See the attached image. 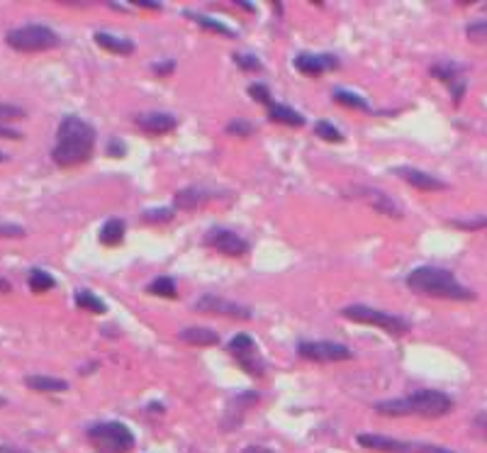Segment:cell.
<instances>
[{"label": "cell", "mask_w": 487, "mask_h": 453, "mask_svg": "<svg viewBox=\"0 0 487 453\" xmlns=\"http://www.w3.org/2000/svg\"><path fill=\"white\" fill-rule=\"evenodd\" d=\"M27 283H30L32 293H46V290H52L57 285V280L52 278V273H46L41 268H32Z\"/></svg>", "instance_id": "484cf974"}, {"label": "cell", "mask_w": 487, "mask_h": 453, "mask_svg": "<svg viewBox=\"0 0 487 453\" xmlns=\"http://www.w3.org/2000/svg\"><path fill=\"white\" fill-rule=\"evenodd\" d=\"M10 288H12V285L8 283L6 278H0V293H10Z\"/></svg>", "instance_id": "7bdbcfd3"}, {"label": "cell", "mask_w": 487, "mask_h": 453, "mask_svg": "<svg viewBox=\"0 0 487 453\" xmlns=\"http://www.w3.org/2000/svg\"><path fill=\"white\" fill-rule=\"evenodd\" d=\"M0 137H3V139H22V132L10 129V127H0Z\"/></svg>", "instance_id": "74e56055"}, {"label": "cell", "mask_w": 487, "mask_h": 453, "mask_svg": "<svg viewBox=\"0 0 487 453\" xmlns=\"http://www.w3.org/2000/svg\"><path fill=\"white\" fill-rule=\"evenodd\" d=\"M453 409V400L441 390H414L407 397H395V400L375 402V412L383 417H446Z\"/></svg>", "instance_id": "7a4b0ae2"}, {"label": "cell", "mask_w": 487, "mask_h": 453, "mask_svg": "<svg viewBox=\"0 0 487 453\" xmlns=\"http://www.w3.org/2000/svg\"><path fill=\"white\" fill-rule=\"evenodd\" d=\"M472 424H475V427L480 429V432L487 436V412H480V414H475V419H472Z\"/></svg>", "instance_id": "f35d334b"}, {"label": "cell", "mask_w": 487, "mask_h": 453, "mask_svg": "<svg viewBox=\"0 0 487 453\" xmlns=\"http://www.w3.org/2000/svg\"><path fill=\"white\" fill-rule=\"evenodd\" d=\"M334 103L344 105V108H351V110H363V113L370 110L363 95L354 93V90H334Z\"/></svg>", "instance_id": "d4e9b609"}, {"label": "cell", "mask_w": 487, "mask_h": 453, "mask_svg": "<svg viewBox=\"0 0 487 453\" xmlns=\"http://www.w3.org/2000/svg\"><path fill=\"white\" fill-rule=\"evenodd\" d=\"M25 385L35 392H54V395H61V392L68 390L66 380H61V378H52V376H27Z\"/></svg>", "instance_id": "d6986e66"}, {"label": "cell", "mask_w": 487, "mask_h": 453, "mask_svg": "<svg viewBox=\"0 0 487 453\" xmlns=\"http://www.w3.org/2000/svg\"><path fill=\"white\" fill-rule=\"evenodd\" d=\"M27 113L20 105H10V103H0V127H6L8 122H20L25 119Z\"/></svg>", "instance_id": "f1b7e54d"}, {"label": "cell", "mask_w": 487, "mask_h": 453, "mask_svg": "<svg viewBox=\"0 0 487 453\" xmlns=\"http://www.w3.org/2000/svg\"><path fill=\"white\" fill-rule=\"evenodd\" d=\"M295 71L305 73V76H322L327 71H336L338 68V59L334 54H309V52H303L295 57L292 61Z\"/></svg>", "instance_id": "5bb4252c"}, {"label": "cell", "mask_w": 487, "mask_h": 453, "mask_svg": "<svg viewBox=\"0 0 487 453\" xmlns=\"http://www.w3.org/2000/svg\"><path fill=\"white\" fill-rule=\"evenodd\" d=\"M195 309L202 314H217V317H229V320H251L254 314L247 305L231 302V300L217 298V295H202L195 302Z\"/></svg>", "instance_id": "9c48e42d"}, {"label": "cell", "mask_w": 487, "mask_h": 453, "mask_svg": "<svg viewBox=\"0 0 487 453\" xmlns=\"http://www.w3.org/2000/svg\"><path fill=\"white\" fill-rule=\"evenodd\" d=\"M0 237L22 239V237H25V226H20V224H0Z\"/></svg>", "instance_id": "e575fe53"}, {"label": "cell", "mask_w": 487, "mask_h": 453, "mask_svg": "<svg viewBox=\"0 0 487 453\" xmlns=\"http://www.w3.org/2000/svg\"><path fill=\"white\" fill-rule=\"evenodd\" d=\"M146 293L156 295V298H169V300H175L178 298V288H175V280H171L169 276H161L156 278L154 283L146 288Z\"/></svg>", "instance_id": "4316f807"}, {"label": "cell", "mask_w": 487, "mask_h": 453, "mask_svg": "<svg viewBox=\"0 0 487 453\" xmlns=\"http://www.w3.org/2000/svg\"><path fill=\"white\" fill-rule=\"evenodd\" d=\"M314 132H317L319 139L332 142V144H341V142H344V134L338 132L332 122H327V119H319V122L314 124Z\"/></svg>", "instance_id": "83f0119b"}, {"label": "cell", "mask_w": 487, "mask_h": 453, "mask_svg": "<svg viewBox=\"0 0 487 453\" xmlns=\"http://www.w3.org/2000/svg\"><path fill=\"white\" fill-rule=\"evenodd\" d=\"M86 436L95 453H132L134 443H137L132 429L122 422L93 424V427H88Z\"/></svg>", "instance_id": "277c9868"}, {"label": "cell", "mask_w": 487, "mask_h": 453, "mask_svg": "<svg viewBox=\"0 0 487 453\" xmlns=\"http://www.w3.org/2000/svg\"><path fill=\"white\" fill-rule=\"evenodd\" d=\"M298 356L312 363H338L354 358V351L336 341H303L298 344Z\"/></svg>", "instance_id": "ba28073f"}, {"label": "cell", "mask_w": 487, "mask_h": 453, "mask_svg": "<svg viewBox=\"0 0 487 453\" xmlns=\"http://www.w3.org/2000/svg\"><path fill=\"white\" fill-rule=\"evenodd\" d=\"M205 244H210L212 249H217L220 253H225V256H247L249 253V242L247 239H241L239 234L229 232V229H220V226H215V229H210L205 237Z\"/></svg>", "instance_id": "8fae6325"}, {"label": "cell", "mask_w": 487, "mask_h": 453, "mask_svg": "<svg viewBox=\"0 0 487 453\" xmlns=\"http://www.w3.org/2000/svg\"><path fill=\"white\" fill-rule=\"evenodd\" d=\"M431 76L436 81H441L443 86H448L451 90L453 105H461L463 95H466V73H463V66H458L456 61H436L431 66Z\"/></svg>", "instance_id": "30bf717a"}, {"label": "cell", "mask_w": 487, "mask_h": 453, "mask_svg": "<svg viewBox=\"0 0 487 453\" xmlns=\"http://www.w3.org/2000/svg\"><path fill=\"white\" fill-rule=\"evenodd\" d=\"M8 47L15 49V52L25 54H37V52H49V49H57L61 44L59 35L46 25H25L10 30L6 35Z\"/></svg>", "instance_id": "8992f818"}, {"label": "cell", "mask_w": 487, "mask_h": 453, "mask_svg": "<svg viewBox=\"0 0 487 453\" xmlns=\"http://www.w3.org/2000/svg\"><path fill=\"white\" fill-rule=\"evenodd\" d=\"M268 117L278 124H285V127H303L305 124V117L298 110L287 108V105H278V103H273L271 108H268Z\"/></svg>", "instance_id": "44dd1931"}, {"label": "cell", "mask_w": 487, "mask_h": 453, "mask_svg": "<svg viewBox=\"0 0 487 453\" xmlns=\"http://www.w3.org/2000/svg\"><path fill=\"white\" fill-rule=\"evenodd\" d=\"M205 202H207V193L202 191V188H183V191H178L173 197L175 210H185V212L198 210V207H202Z\"/></svg>", "instance_id": "ac0fdd59"}, {"label": "cell", "mask_w": 487, "mask_h": 453, "mask_svg": "<svg viewBox=\"0 0 487 453\" xmlns=\"http://www.w3.org/2000/svg\"><path fill=\"white\" fill-rule=\"evenodd\" d=\"M407 288L417 295H426V298H439V300H453V302H472L475 293L466 285L456 280V276L446 268L436 266H421L414 268L407 276Z\"/></svg>", "instance_id": "3957f363"}, {"label": "cell", "mask_w": 487, "mask_h": 453, "mask_svg": "<svg viewBox=\"0 0 487 453\" xmlns=\"http://www.w3.org/2000/svg\"><path fill=\"white\" fill-rule=\"evenodd\" d=\"M234 64L241 68V71H251V73H256L263 68V64L258 61L254 54H234Z\"/></svg>", "instance_id": "4dcf8cb0"}, {"label": "cell", "mask_w": 487, "mask_h": 453, "mask_svg": "<svg viewBox=\"0 0 487 453\" xmlns=\"http://www.w3.org/2000/svg\"><path fill=\"white\" fill-rule=\"evenodd\" d=\"M356 441H359V446L368 448V451H378V453H419V443L380 436V434H359Z\"/></svg>", "instance_id": "7c38bea8"}, {"label": "cell", "mask_w": 487, "mask_h": 453, "mask_svg": "<svg viewBox=\"0 0 487 453\" xmlns=\"http://www.w3.org/2000/svg\"><path fill=\"white\" fill-rule=\"evenodd\" d=\"M359 193L375 212H380V215H388V217H392V220H402V217H405V212L397 207V202L392 200L388 193L375 191V188H361Z\"/></svg>", "instance_id": "2e32d148"}, {"label": "cell", "mask_w": 487, "mask_h": 453, "mask_svg": "<svg viewBox=\"0 0 487 453\" xmlns=\"http://www.w3.org/2000/svg\"><path fill=\"white\" fill-rule=\"evenodd\" d=\"M171 220H173V210L171 207H156V210L142 212V222H146V224H166Z\"/></svg>", "instance_id": "f546056e"}, {"label": "cell", "mask_w": 487, "mask_h": 453, "mask_svg": "<svg viewBox=\"0 0 487 453\" xmlns=\"http://www.w3.org/2000/svg\"><path fill=\"white\" fill-rule=\"evenodd\" d=\"M124 222L122 220H110L103 224V229H100V244H105V247H117V244L124 242Z\"/></svg>", "instance_id": "7402d4cb"}, {"label": "cell", "mask_w": 487, "mask_h": 453, "mask_svg": "<svg viewBox=\"0 0 487 453\" xmlns=\"http://www.w3.org/2000/svg\"><path fill=\"white\" fill-rule=\"evenodd\" d=\"M451 226H456V229H466V232H475V229H485L487 217H475V220H451Z\"/></svg>", "instance_id": "836d02e7"}, {"label": "cell", "mask_w": 487, "mask_h": 453, "mask_svg": "<svg viewBox=\"0 0 487 453\" xmlns=\"http://www.w3.org/2000/svg\"><path fill=\"white\" fill-rule=\"evenodd\" d=\"M341 317L349 322H356V325L378 327V329L388 331L390 336H405L412 331L410 320L397 317V314L383 312V309L368 307V305H349V307L341 309Z\"/></svg>", "instance_id": "5b68a950"}, {"label": "cell", "mask_w": 487, "mask_h": 453, "mask_svg": "<svg viewBox=\"0 0 487 453\" xmlns=\"http://www.w3.org/2000/svg\"><path fill=\"white\" fill-rule=\"evenodd\" d=\"M73 300H76V307L86 309V312H93V314L108 312V305L97 298L95 293H90V290H78V293L73 295Z\"/></svg>", "instance_id": "cb8c5ba5"}, {"label": "cell", "mask_w": 487, "mask_h": 453, "mask_svg": "<svg viewBox=\"0 0 487 453\" xmlns=\"http://www.w3.org/2000/svg\"><path fill=\"white\" fill-rule=\"evenodd\" d=\"M95 149V127L78 115H66L59 122L57 144L52 149V161L59 168H76L93 159Z\"/></svg>", "instance_id": "6da1fadb"}, {"label": "cell", "mask_w": 487, "mask_h": 453, "mask_svg": "<svg viewBox=\"0 0 487 453\" xmlns=\"http://www.w3.org/2000/svg\"><path fill=\"white\" fill-rule=\"evenodd\" d=\"M95 44L100 49L110 54H120V57H129L134 52V41L127 39V37H117V35H110V32H95L93 35Z\"/></svg>", "instance_id": "e0dca14e"}, {"label": "cell", "mask_w": 487, "mask_h": 453, "mask_svg": "<svg viewBox=\"0 0 487 453\" xmlns=\"http://www.w3.org/2000/svg\"><path fill=\"white\" fill-rule=\"evenodd\" d=\"M180 339L190 346H217L220 344V334L215 329H207V327H188V329L180 331Z\"/></svg>", "instance_id": "ffe728a7"}, {"label": "cell", "mask_w": 487, "mask_h": 453, "mask_svg": "<svg viewBox=\"0 0 487 453\" xmlns=\"http://www.w3.org/2000/svg\"><path fill=\"white\" fill-rule=\"evenodd\" d=\"M254 132H256V127L247 119H231L227 124V134H234V137H251Z\"/></svg>", "instance_id": "1f68e13d"}, {"label": "cell", "mask_w": 487, "mask_h": 453, "mask_svg": "<svg viewBox=\"0 0 487 453\" xmlns=\"http://www.w3.org/2000/svg\"><path fill=\"white\" fill-rule=\"evenodd\" d=\"M134 122L146 134H169L178 127V119L169 113H144V115H137Z\"/></svg>", "instance_id": "9a60e30c"}, {"label": "cell", "mask_w": 487, "mask_h": 453, "mask_svg": "<svg viewBox=\"0 0 487 453\" xmlns=\"http://www.w3.org/2000/svg\"><path fill=\"white\" fill-rule=\"evenodd\" d=\"M6 159H8V156H6V154H0V164H3V161H6Z\"/></svg>", "instance_id": "f6af8a7d"}, {"label": "cell", "mask_w": 487, "mask_h": 453, "mask_svg": "<svg viewBox=\"0 0 487 453\" xmlns=\"http://www.w3.org/2000/svg\"><path fill=\"white\" fill-rule=\"evenodd\" d=\"M244 453H273L271 448H266V446H249Z\"/></svg>", "instance_id": "60d3db41"}, {"label": "cell", "mask_w": 487, "mask_h": 453, "mask_svg": "<svg viewBox=\"0 0 487 453\" xmlns=\"http://www.w3.org/2000/svg\"><path fill=\"white\" fill-rule=\"evenodd\" d=\"M249 95H251V98L256 100V103H261V105H268V108L273 105L271 90H268L263 83H251V86H249Z\"/></svg>", "instance_id": "d6a6232c"}, {"label": "cell", "mask_w": 487, "mask_h": 453, "mask_svg": "<svg viewBox=\"0 0 487 453\" xmlns=\"http://www.w3.org/2000/svg\"><path fill=\"white\" fill-rule=\"evenodd\" d=\"M185 17L195 22V25H200L202 30H210V32H217V35H227V37H236V32L231 27H227L225 22L215 20V17H207V15H200V12H193V10H185Z\"/></svg>", "instance_id": "603a6c76"}, {"label": "cell", "mask_w": 487, "mask_h": 453, "mask_svg": "<svg viewBox=\"0 0 487 453\" xmlns=\"http://www.w3.org/2000/svg\"><path fill=\"white\" fill-rule=\"evenodd\" d=\"M173 66H175V64H173V61L154 64V71H156V73H159V76H166V73H171V71H173Z\"/></svg>", "instance_id": "ab89813d"}, {"label": "cell", "mask_w": 487, "mask_h": 453, "mask_svg": "<svg viewBox=\"0 0 487 453\" xmlns=\"http://www.w3.org/2000/svg\"><path fill=\"white\" fill-rule=\"evenodd\" d=\"M229 356L236 360V366L244 373H249L251 378H263L266 376V360L258 354V346L254 341V336L249 334H236L234 339L227 344Z\"/></svg>", "instance_id": "52a82bcc"}, {"label": "cell", "mask_w": 487, "mask_h": 453, "mask_svg": "<svg viewBox=\"0 0 487 453\" xmlns=\"http://www.w3.org/2000/svg\"><path fill=\"white\" fill-rule=\"evenodd\" d=\"M392 173L400 175L405 183H410L412 188H417V191H421V193H436V191H446L448 188V183H443L441 178H436V175L426 173V171L414 168V166H395Z\"/></svg>", "instance_id": "4fadbf2b"}, {"label": "cell", "mask_w": 487, "mask_h": 453, "mask_svg": "<svg viewBox=\"0 0 487 453\" xmlns=\"http://www.w3.org/2000/svg\"><path fill=\"white\" fill-rule=\"evenodd\" d=\"M139 8H149V10H161L159 3H137Z\"/></svg>", "instance_id": "b9f144b4"}, {"label": "cell", "mask_w": 487, "mask_h": 453, "mask_svg": "<svg viewBox=\"0 0 487 453\" xmlns=\"http://www.w3.org/2000/svg\"><path fill=\"white\" fill-rule=\"evenodd\" d=\"M419 453H453L451 448L443 446H431V443H419Z\"/></svg>", "instance_id": "8d00e7d4"}, {"label": "cell", "mask_w": 487, "mask_h": 453, "mask_svg": "<svg viewBox=\"0 0 487 453\" xmlns=\"http://www.w3.org/2000/svg\"><path fill=\"white\" fill-rule=\"evenodd\" d=\"M0 453H22L17 448H10V446H0Z\"/></svg>", "instance_id": "ee69618b"}, {"label": "cell", "mask_w": 487, "mask_h": 453, "mask_svg": "<svg viewBox=\"0 0 487 453\" xmlns=\"http://www.w3.org/2000/svg\"><path fill=\"white\" fill-rule=\"evenodd\" d=\"M124 151H127V149H124L122 142H120V139H110V144H108V154L110 156H115V159H122Z\"/></svg>", "instance_id": "d590c367"}]
</instances>
